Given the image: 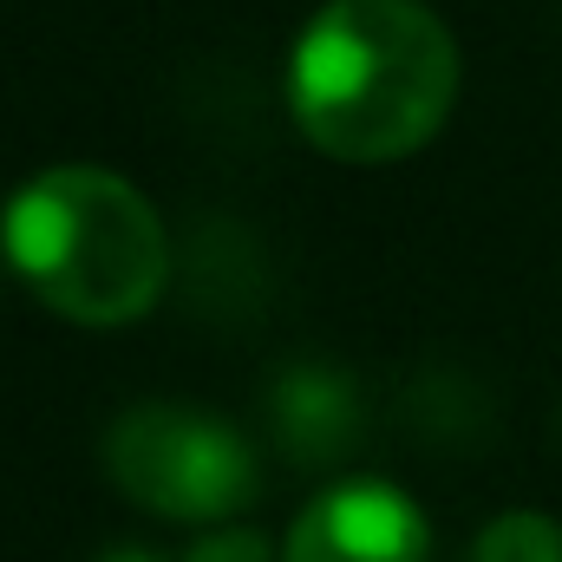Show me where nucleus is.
<instances>
[{
	"label": "nucleus",
	"mask_w": 562,
	"mask_h": 562,
	"mask_svg": "<svg viewBox=\"0 0 562 562\" xmlns=\"http://www.w3.org/2000/svg\"><path fill=\"white\" fill-rule=\"evenodd\" d=\"M458 99V40L425 0H327L288 53V112L340 164L431 144Z\"/></svg>",
	"instance_id": "nucleus-1"
},
{
	"label": "nucleus",
	"mask_w": 562,
	"mask_h": 562,
	"mask_svg": "<svg viewBox=\"0 0 562 562\" xmlns=\"http://www.w3.org/2000/svg\"><path fill=\"white\" fill-rule=\"evenodd\" d=\"M7 269L79 327H125L170 281V236L132 177L105 164H53L0 210Z\"/></svg>",
	"instance_id": "nucleus-2"
},
{
	"label": "nucleus",
	"mask_w": 562,
	"mask_h": 562,
	"mask_svg": "<svg viewBox=\"0 0 562 562\" xmlns=\"http://www.w3.org/2000/svg\"><path fill=\"white\" fill-rule=\"evenodd\" d=\"M105 471L132 504L177 524H223L262 497V458L236 425L164 400L112 419Z\"/></svg>",
	"instance_id": "nucleus-3"
},
{
	"label": "nucleus",
	"mask_w": 562,
	"mask_h": 562,
	"mask_svg": "<svg viewBox=\"0 0 562 562\" xmlns=\"http://www.w3.org/2000/svg\"><path fill=\"white\" fill-rule=\"evenodd\" d=\"M425 557H431L425 510L386 477H347V484L321 491L281 543V562H425Z\"/></svg>",
	"instance_id": "nucleus-4"
},
{
	"label": "nucleus",
	"mask_w": 562,
	"mask_h": 562,
	"mask_svg": "<svg viewBox=\"0 0 562 562\" xmlns=\"http://www.w3.org/2000/svg\"><path fill=\"white\" fill-rule=\"evenodd\" d=\"M276 425L301 464H321L360 438V393L347 373L294 367L288 380H276Z\"/></svg>",
	"instance_id": "nucleus-5"
},
{
	"label": "nucleus",
	"mask_w": 562,
	"mask_h": 562,
	"mask_svg": "<svg viewBox=\"0 0 562 562\" xmlns=\"http://www.w3.org/2000/svg\"><path fill=\"white\" fill-rule=\"evenodd\" d=\"M471 562H562V524L543 510H510L477 537Z\"/></svg>",
	"instance_id": "nucleus-6"
},
{
	"label": "nucleus",
	"mask_w": 562,
	"mask_h": 562,
	"mask_svg": "<svg viewBox=\"0 0 562 562\" xmlns=\"http://www.w3.org/2000/svg\"><path fill=\"white\" fill-rule=\"evenodd\" d=\"M183 562H276V550H269V537L262 530H210L203 543H190V557Z\"/></svg>",
	"instance_id": "nucleus-7"
},
{
	"label": "nucleus",
	"mask_w": 562,
	"mask_h": 562,
	"mask_svg": "<svg viewBox=\"0 0 562 562\" xmlns=\"http://www.w3.org/2000/svg\"><path fill=\"white\" fill-rule=\"evenodd\" d=\"M99 562H164V557H150V550H112V557H99Z\"/></svg>",
	"instance_id": "nucleus-8"
}]
</instances>
